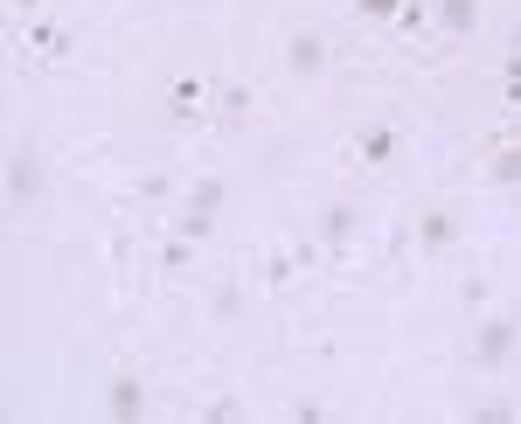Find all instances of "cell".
Instances as JSON below:
<instances>
[{"label": "cell", "mask_w": 521, "mask_h": 424, "mask_svg": "<svg viewBox=\"0 0 521 424\" xmlns=\"http://www.w3.org/2000/svg\"><path fill=\"white\" fill-rule=\"evenodd\" d=\"M438 21H445L452 35H473V21H480V0H438Z\"/></svg>", "instance_id": "cell-8"}, {"label": "cell", "mask_w": 521, "mask_h": 424, "mask_svg": "<svg viewBox=\"0 0 521 424\" xmlns=\"http://www.w3.org/2000/svg\"><path fill=\"white\" fill-rule=\"evenodd\" d=\"M487 174H494V181H501V188H515V181H521V146H501V153H494V167H487Z\"/></svg>", "instance_id": "cell-10"}, {"label": "cell", "mask_w": 521, "mask_h": 424, "mask_svg": "<svg viewBox=\"0 0 521 424\" xmlns=\"http://www.w3.org/2000/svg\"><path fill=\"white\" fill-rule=\"evenodd\" d=\"M251 119V84H230L223 91V126H244Z\"/></svg>", "instance_id": "cell-9"}, {"label": "cell", "mask_w": 521, "mask_h": 424, "mask_svg": "<svg viewBox=\"0 0 521 424\" xmlns=\"http://www.w3.org/2000/svg\"><path fill=\"white\" fill-rule=\"evenodd\" d=\"M508 98H521V56L508 63Z\"/></svg>", "instance_id": "cell-16"}, {"label": "cell", "mask_w": 521, "mask_h": 424, "mask_svg": "<svg viewBox=\"0 0 521 424\" xmlns=\"http://www.w3.org/2000/svg\"><path fill=\"white\" fill-rule=\"evenodd\" d=\"M35 195H42V160H35L28 146H14V153H7V202L21 209V202H35Z\"/></svg>", "instance_id": "cell-2"}, {"label": "cell", "mask_w": 521, "mask_h": 424, "mask_svg": "<svg viewBox=\"0 0 521 424\" xmlns=\"http://www.w3.org/2000/svg\"><path fill=\"white\" fill-rule=\"evenodd\" d=\"M188 202H195V209H209V216H216V209H223V181H195V195H188Z\"/></svg>", "instance_id": "cell-14"}, {"label": "cell", "mask_w": 521, "mask_h": 424, "mask_svg": "<svg viewBox=\"0 0 521 424\" xmlns=\"http://www.w3.org/2000/svg\"><path fill=\"white\" fill-rule=\"evenodd\" d=\"M285 63H292V70H306V77H313V70H320V63H327V42H320V35H292V49H285Z\"/></svg>", "instance_id": "cell-6"}, {"label": "cell", "mask_w": 521, "mask_h": 424, "mask_svg": "<svg viewBox=\"0 0 521 424\" xmlns=\"http://www.w3.org/2000/svg\"><path fill=\"white\" fill-rule=\"evenodd\" d=\"M167 119H174V126H188V119H202V84H195V77H181V84L167 91Z\"/></svg>", "instance_id": "cell-4"}, {"label": "cell", "mask_w": 521, "mask_h": 424, "mask_svg": "<svg viewBox=\"0 0 521 424\" xmlns=\"http://www.w3.org/2000/svg\"><path fill=\"white\" fill-rule=\"evenodd\" d=\"M452 237H459V216L452 209H424L417 216V244L424 251H452Z\"/></svg>", "instance_id": "cell-3"}, {"label": "cell", "mask_w": 521, "mask_h": 424, "mask_svg": "<svg viewBox=\"0 0 521 424\" xmlns=\"http://www.w3.org/2000/svg\"><path fill=\"white\" fill-rule=\"evenodd\" d=\"M515 348H521L515 320H487V327L473 334V362H480V369H508V362H515Z\"/></svg>", "instance_id": "cell-1"}, {"label": "cell", "mask_w": 521, "mask_h": 424, "mask_svg": "<svg viewBox=\"0 0 521 424\" xmlns=\"http://www.w3.org/2000/svg\"><path fill=\"white\" fill-rule=\"evenodd\" d=\"M320 237H327V244H348V237H355V209H348V202H327V216H320Z\"/></svg>", "instance_id": "cell-7"}, {"label": "cell", "mask_w": 521, "mask_h": 424, "mask_svg": "<svg viewBox=\"0 0 521 424\" xmlns=\"http://www.w3.org/2000/svg\"><path fill=\"white\" fill-rule=\"evenodd\" d=\"M188 258H195V237H174V244L160 251V265H167V272H188Z\"/></svg>", "instance_id": "cell-13"}, {"label": "cell", "mask_w": 521, "mask_h": 424, "mask_svg": "<svg viewBox=\"0 0 521 424\" xmlns=\"http://www.w3.org/2000/svg\"><path fill=\"white\" fill-rule=\"evenodd\" d=\"M355 7H362L369 21H390V14H403V0H355Z\"/></svg>", "instance_id": "cell-15"}, {"label": "cell", "mask_w": 521, "mask_h": 424, "mask_svg": "<svg viewBox=\"0 0 521 424\" xmlns=\"http://www.w3.org/2000/svg\"><path fill=\"white\" fill-rule=\"evenodd\" d=\"M390 153H396V133H383V126L362 133V160H390Z\"/></svg>", "instance_id": "cell-12"}, {"label": "cell", "mask_w": 521, "mask_h": 424, "mask_svg": "<svg viewBox=\"0 0 521 424\" xmlns=\"http://www.w3.org/2000/svg\"><path fill=\"white\" fill-rule=\"evenodd\" d=\"M174 230H181V237H195V244H202V237H209V230H216V216H209V209H195V202H188V209H181V223H174Z\"/></svg>", "instance_id": "cell-11"}, {"label": "cell", "mask_w": 521, "mask_h": 424, "mask_svg": "<svg viewBox=\"0 0 521 424\" xmlns=\"http://www.w3.org/2000/svg\"><path fill=\"white\" fill-rule=\"evenodd\" d=\"M105 411H112L119 424L146 411V397H139V376H112V397H105Z\"/></svg>", "instance_id": "cell-5"}]
</instances>
